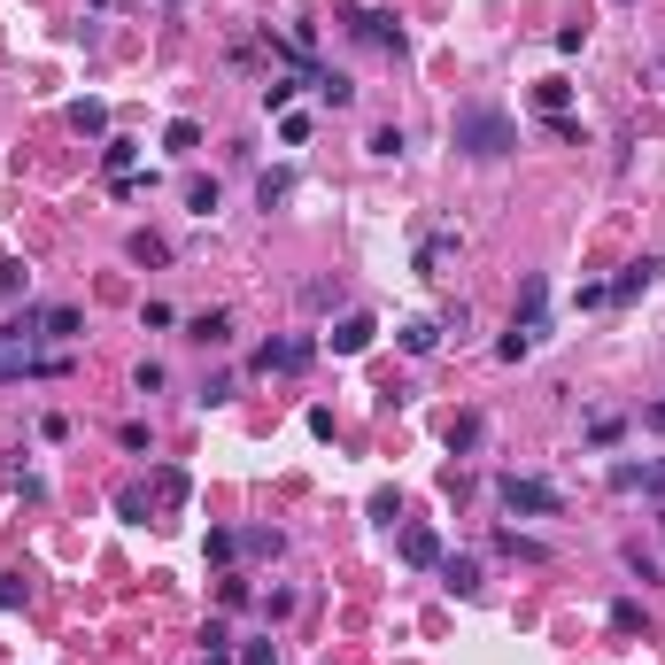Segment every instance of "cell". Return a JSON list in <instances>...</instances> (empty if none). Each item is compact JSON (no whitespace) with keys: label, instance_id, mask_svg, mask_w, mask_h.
<instances>
[{"label":"cell","instance_id":"cell-8","mask_svg":"<svg viewBox=\"0 0 665 665\" xmlns=\"http://www.w3.org/2000/svg\"><path fill=\"white\" fill-rule=\"evenodd\" d=\"M356 31H364L372 47H395V55H403V24H395L387 8H364V16H356Z\"/></svg>","mask_w":665,"mask_h":665},{"label":"cell","instance_id":"cell-30","mask_svg":"<svg viewBox=\"0 0 665 665\" xmlns=\"http://www.w3.org/2000/svg\"><path fill=\"white\" fill-rule=\"evenodd\" d=\"M101 163H109V178H124V171H132V140H109V147H101Z\"/></svg>","mask_w":665,"mask_h":665},{"label":"cell","instance_id":"cell-3","mask_svg":"<svg viewBox=\"0 0 665 665\" xmlns=\"http://www.w3.org/2000/svg\"><path fill=\"white\" fill-rule=\"evenodd\" d=\"M511 333H526L534 348H542V333H550V279H542V271H526V287H519V318H511Z\"/></svg>","mask_w":665,"mask_h":665},{"label":"cell","instance_id":"cell-23","mask_svg":"<svg viewBox=\"0 0 665 665\" xmlns=\"http://www.w3.org/2000/svg\"><path fill=\"white\" fill-rule=\"evenodd\" d=\"M70 124H78V132H93V140H101V132H109V109H101V101H70Z\"/></svg>","mask_w":665,"mask_h":665},{"label":"cell","instance_id":"cell-13","mask_svg":"<svg viewBox=\"0 0 665 665\" xmlns=\"http://www.w3.org/2000/svg\"><path fill=\"white\" fill-rule=\"evenodd\" d=\"M217 202H225L217 178H186V209H194V217H217Z\"/></svg>","mask_w":665,"mask_h":665},{"label":"cell","instance_id":"cell-17","mask_svg":"<svg viewBox=\"0 0 665 665\" xmlns=\"http://www.w3.org/2000/svg\"><path fill=\"white\" fill-rule=\"evenodd\" d=\"M658 271H665V263H658V256H642V263H635V271H627V279H619V287H611V302H635V294H642V287H650V279H658Z\"/></svg>","mask_w":665,"mask_h":665},{"label":"cell","instance_id":"cell-22","mask_svg":"<svg viewBox=\"0 0 665 665\" xmlns=\"http://www.w3.org/2000/svg\"><path fill=\"white\" fill-rule=\"evenodd\" d=\"M565 101H573L565 78H542V86H534V109H542V116H565Z\"/></svg>","mask_w":665,"mask_h":665},{"label":"cell","instance_id":"cell-9","mask_svg":"<svg viewBox=\"0 0 665 665\" xmlns=\"http://www.w3.org/2000/svg\"><path fill=\"white\" fill-rule=\"evenodd\" d=\"M186 341H202V348H225V341H232V310H202V318L186 325Z\"/></svg>","mask_w":665,"mask_h":665},{"label":"cell","instance_id":"cell-27","mask_svg":"<svg viewBox=\"0 0 665 665\" xmlns=\"http://www.w3.org/2000/svg\"><path fill=\"white\" fill-rule=\"evenodd\" d=\"M627 573H635V580H658L665 565H658V557H650V550H642V542H627Z\"/></svg>","mask_w":665,"mask_h":665},{"label":"cell","instance_id":"cell-5","mask_svg":"<svg viewBox=\"0 0 665 665\" xmlns=\"http://www.w3.org/2000/svg\"><path fill=\"white\" fill-rule=\"evenodd\" d=\"M310 356H318V341H310V333H287V341H263L256 348V372L263 379H271V372H302Z\"/></svg>","mask_w":665,"mask_h":665},{"label":"cell","instance_id":"cell-20","mask_svg":"<svg viewBox=\"0 0 665 665\" xmlns=\"http://www.w3.org/2000/svg\"><path fill=\"white\" fill-rule=\"evenodd\" d=\"M495 550H503V557H526V565H542V557H550L542 542H526L519 526H503V534H495Z\"/></svg>","mask_w":665,"mask_h":665},{"label":"cell","instance_id":"cell-19","mask_svg":"<svg viewBox=\"0 0 665 665\" xmlns=\"http://www.w3.org/2000/svg\"><path fill=\"white\" fill-rule=\"evenodd\" d=\"M403 348H410V356H434V348H441V325L434 318H410L403 325Z\"/></svg>","mask_w":665,"mask_h":665},{"label":"cell","instance_id":"cell-35","mask_svg":"<svg viewBox=\"0 0 665 665\" xmlns=\"http://www.w3.org/2000/svg\"><path fill=\"white\" fill-rule=\"evenodd\" d=\"M248 665H279V650H271V642H256V650H248Z\"/></svg>","mask_w":665,"mask_h":665},{"label":"cell","instance_id":"cell-31","mask_svg":"<svg viewBox=\"0 0 665 665\" xmlns=\"http://www.w3.org/2000/svg\"><path fill=\"white\" fill-rule=\"evenodd\" d=\"M16 604H31V588L16 573H0V611H16Z\"/></svg>","mask_w":665,"mask_h":665},{"label":"cell","instance_id":"cell-14","mask_svg":"<svg viewBox=\"0 0 665 665\" xmlns=\"http://www.w3.org/2000/svg\"><path fill=\"white\" fill-rule=\"evenodd\" d=\"M449 256H457V232H434V240L418 248V279H434V271H441Z\"/></svg>","mask_w":665,"mask_h":665},{"label":"cell","instance_id":"cell-26","mask_svg":"<svg viewBox=\"0 0 665 665\" xmlns=\"http://www.w3.org/2000/svg\"><path fill=\"white\" fill-rule=\"evenodd\" d=\"M611 627H619V635H642V627H650V611H642V604H611Z\"/></svg>","mask_w":665,"mask_h":665},{"label":"cell","instance_id":"cell-10","mask_svg":"<svg viewBox=\"0 0 665 665\" xmlns=\"http://www.w3.org/2000/svg\"><path fill=\"white\" fill-rule=\"evenodd\" d=\"M403 557L410 565H441V534L434 526H403Z\"/></svg>","mask_w":665,"mask_h":665},{"label":"cell","instance_id":"cell-1","mask_svg":"<svg viewBox=\"0 0 665 665\" xmlns=\"http://www.w3.org/2000/svg\"><path fill=\"white\" fill-rule=\"evenodd\" d=\"M449 147L464 163H503V155H519V124L503 109H457L449 116Z\"/></svg>","mask_w":665,"mask_h":665},{"label":"cell","instance_id":"cell-28","mask_svg":"<svg viewBox=\"0 0 665 665\" xmlns=\"http://www.w3.org/2000/svg\"><path fill=\"white\" fill-rule=\"evenodd\" d=\"M302 302H310V310H333V302H341V287H333V279H310V287H302Z\"/></svg>","mask_w":665,"mask_h":665},{"label":"cell","instance_id":"cell-32","mask_svg":"<svg viewBox=\"0 0 665 665\" xmlns=\"http://www.w3.org/2000/svg\"><path fill=\"white\" fill-rule=\"evenodd\" d=\"M287 101H294V86H287V78H263V109L279 116V109H287Z\"/></svg>","mask_w":665,"mask_h":665},{"label":"cell","instance_id":"cell-21","mask_svg":"<svg viewBox=\"0 0 665 665\" xmlns=\"http://www.w3.org/2000/svg\"><path fill=\"white\" fill-rule=\"evenodd\" d=\"M287 194H294V171H263V178H256V202H263V209H279Z\"/></svg>","mask_w":665,"mask_h":665},{"label":"cell","instance_id":"cell-33","mask_svg":"<svg viewBox=\"0 0 665 665\" xmlns=\"http://www.w3.org/2000/svg\"><path fill=\"white\" fill-rule=\"evenodd\" d=\"M116 511L124 519H147V488H116Z\"/></svg>","mask_w":665,"mask_h":665},{"label":"cell","instance_id":"cell-24","mask_svg":"<svg viewBox=\"0 0 665 665\" xmlns=\"http://www.w3.org/2000/svg\"><path fill=\"white\" fill-rule=\"evenodd\" d=\"M163 147H171V155H194V147H202V124H194V116H178L171 132H163Z\"/></svg>","mask_w":665,"mask_h":665},{"label":"cell","instance_id":"cell-4","mask_svg":"<svg viewBox=\"0 0 665 665\" xmlns=\"http://www.w3.org/2000/svg\"><path fill=\"white\" fill-rule=\"evenodd\" d=\"M16 325H24L31 341H78V333H86V310H70V302H47V310H24Z\"/></svg>","mask_w":665,"mask_h":665},{"label":"cell","instance_id":"cell-7","mask_svg":"<svg viewBox=\"0 0 665 665\" xmlns=\"http://www.w3.org/2000/svg\"><path fill=\"white\" fill-rule=\"evenodd\" d=\"M611 488H650V495H665V464H611Z\"/></svg>","mask_w":665,"mask_h":665},{"label":"cell","instance_id":"cell-2","mask_svg":"<svg viewBox=\"0 0 665 665\" xmlns=\"http://www.w3.org/2000/svg\"><path fill=\"white\" fill-rule=\"evenodd\" d=\"M495 495H503V511H511V519H557V511H565V488L526 480V472H503V480H495Z\"/></svg>","mask_w":665,"mask_h":665},{"label":"cell","instance_id":"cell-15","mask_svg":"<svg viewBox=\"0 0 665 665\" xmlns=\"http://www.w3.org/2000/svg\"><path fill=\"white\" fill-rule=\"evenodd\" d=\"M441 580H449L457 596H480V557H449V565H441Z\"/></svg>","mask_w":665,"mask_h":665},{"label":"cell","instance_id":"cell-34","mask_svg":"<svg viewBox=\"0 0 665 665\" xmlns=\"http://www.w3.org/2000/svg\"><path fill=\"white\" fill-rule=\"evenodd\" d=\"M24 279H31V271H24V263H16V256L0 263V294H24Z\"/></svg>","mask_w":665,"mask_h":665},{"label":"cell","instance_id":"cell-25","mask_svg":"<svg viewBox=\"0 0 665 665\" xmlns=\"http://www.w3.org/2000/svg\"><path fill=\"white\" fill-rule=\"evenodd\" d=\"M240 542H248L256 557H279V550H287V534H279V526H256V534H240Z\"/></svg>","mask_w":665,"mask_h":665},{"label":"cell","instance_id":"cell-11","mask_svg":"<svg viewBox=\"0 0 665 665\" xmlns=\"http://www.w3.org/2000/svg\"><path fill=\"white\" fill-rule=\"evenodd\" d=\"M124 256L155 271V263H171V240H163V232H132V240H124Z\"/></svg>","mask_w":665,"mask_h":665},{"label":"cell","instance_id":"cell-16","mask_svg":"<svg viewBox=\"0 0 665 665\" xmlns=\"http://www.w3.org/2000/svg\"><path fill=\"white\" fill-rule=\"evenodd\" d=\"M364 147H372L379 163H403V155H410V140H403V124H379V132H372V140H364Z\"/></svg>","mask_w":665,"mask_h":665},{"label":"cell","instance_id":"cell-29","mask_svg":"<svg viewBox=\"0 0 665 665\" xmlns=\"http://www.w3.org/2000/svg\"><path fill=\"white\" fill-rule=\"evenodd\" d=\"M155 495H163V503H178V495H186V472H178V464H163V472H155Z\"/></svg>","mask_w":665,"mask_h":665},{"label":"cell","instance_id":"cell-12","mask_svg":"<svg viewBox=\"0 0 665 665\" xmlns=\"http://www.w3.org/2000/svg\"><path fill=\"white\" fill-rule=\"evenodd\" d=\"M480 441H488V418H480V410H464L457 426H449V449H457V457H472Z\"/></svg>","mask_w":665,"mask_h":665},{"label":"cell","instance_id":"cell-6","mask_svg":"<svg viewBox=\"0 0 665 665\" xmlns=\"http://www.w3.org/2000/svg\"><path fill=\"white\" fill-rule=\"evenodd\" d=\"M372 333H379V325L364 318V310H348V318L333 325V356H364V348H372Z\"/></svg>","mask_w":665,"mask_h":665},{"label":"cell","instance_id":"cell-18","mask_svg":"<svg viewBox=\"0 0 665 665\" xmlns=\"http://www.w3.org/2000/svg\"><path fill=\"white\" fill-rule=\"evenodd\" d=\"M310 86H318V101H325V109H348V101H356V86H348L341 70H318Z\"/></svg>","mask_w":665,"mask_h":665}]
</instances>
